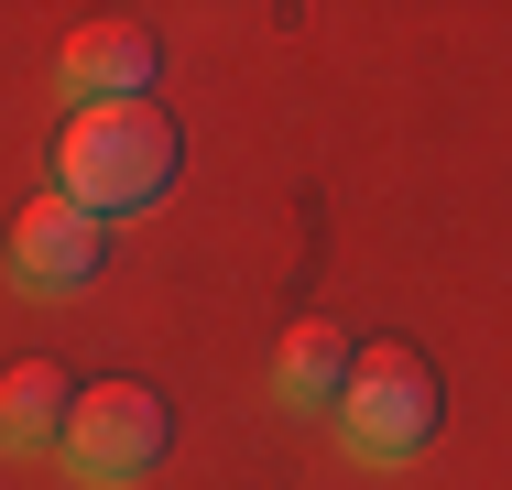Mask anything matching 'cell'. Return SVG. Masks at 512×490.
Wrapping results in <instances>:
<instances>
[{
  "mask_svg": "<svg viewBox=\"0 0 512 490\" xmlns=\"http://www.w3.org/2000/svg\"><path fill=\"white\" fill-rule=\"evenodd\" d=\"M186 175V131H175V109H153V98H99V109H66V131H55V196L66 207H88V218H142V207H164Z\"/></svg>",
  "mask_w": 512,
  "mask_h": 490,
  "instance_id": "1",
  "label": "cell"
},
{
  "mask_svg": "<svg viewBox=\"0 0 512 490\" xmlns=\"http://www.w3.org/2000/svg\"><path fill=\"white\" fill-rule=\"evenodd\" d=\"M436 414H447V392H436V371H425L414 349H360V360H349V392H338V436H349V458L404 469V458L436 447Z\"/></svg>",
  "mask_w": 512,
  "mask_h": 490,
  "instance_id": "2",
  "label": "cell"
},
{
  "mask_svg": "<svg viewBox=\"0 0 512 490\" xmlns=\"http://www.w3.org/2000/svg\"><path fill=\"white\" fill-rule=\"evenodd\" d=\"M164 403L142 382H88L77 403H66V436H55V458H66V480H88V490H131V480H153V458H164Z\"/></svg>",
  "mask_w": 512,
  "mask_h": 490,
  "instance_id": "3",
  "label": "cell"
},
{
  "mask_svg": "<svg viewBox=\"0 0 512 490\" xmlns=\"http://www.w3.org/2000/svg\"><path fill=\"white\" fill-rule=\"evenodd\" d=\"M99 262H109V229L88 218V207L33 196V207L11 218V284H33V294H77V284H99Z\"/></svg>",
  "mask_w": 512,
  "mask_h": 490,
  "instance_id": "4",
  "label": "cell"
},
{
  "mask_svg": "<svg viewBox=\"0 0 512 490\" xmlns=\"http://www.w3.org/2000/svg\"><path fill=\"white\" fill-rule=\"evenodd\" d=\"M153 66H164V44H153V22H88L66 55H55V77H66V98L77 109H99V98H142L153 88Z\"/></svg>",
  "mask_w": 512,
  "mask_h": 490,
  "instance_id": "5",
  "label": "cell"
},
{
  "mask_svg": "<svg viewBox=\"0 0 512 490\" xmlns=\"http://www.w3.org/2000/svg\"><path fill=\"white\" fill-rule=\"evenodd\" d=\"M349 360H360V349H349L338 316H295L284 349H273V392H284V403H338V392H349Z\"/></svg>",
  "mask_w": 512,
  "mask_h": 490,
  "instance_id": "6",
  "label": "cell"
},
{
  "mask_svg": "<svg viewBox=\"0 0 512 490\" xmlns=\"http://www.w3.org/2000/svg\"><path fill=\"white\" fill-rule=\"evenodd\" d=\"M66 403H77V392H66V371H55V360L0 371V447H11V458H44V447L66 436Z\"/></svg>",
  "mask_w": 512,
  "mask_h": 490,
  "instance_id": "7",
  "label": "cell"
}]
</instances>
